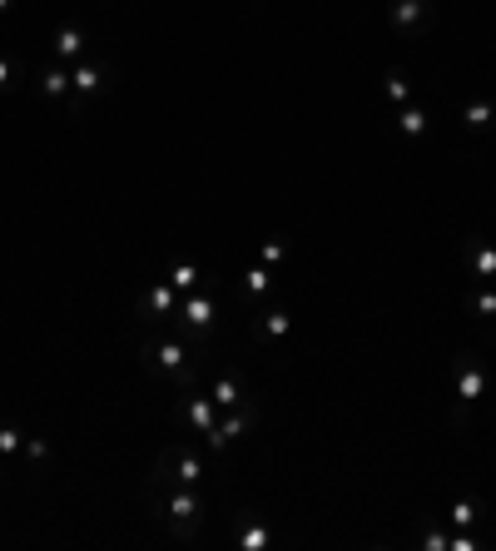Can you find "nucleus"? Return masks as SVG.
Segmentation results:
<instances>
[{"instance_id": "1", "label": "nucleus", "mask_w": 496, "mask_h": 551, "mask_svg": "<svg viewBox=\"0 0 496 551\" xmlns=\"http://www.w3.org/2000/svg\"><path fill=\"white\" fill-rule=\"evenodd\" d=\"M144 507H149V517H154L159 527H169V537H179V542H194L199 527H204V517H209L204 487H184V482L164 477L159 467H149V477H144Z\"/></svg>"}, {"instance_id": "2", "label": "nucleus", "mask_w": 496, "mask_h": 551, "mask_svg": "<svg viewBox=\"0 0 496 551\" xmlns=\"http://www.w3.org/2000/svg\"><path fill=\"white\" fill-rule=\"evenodd\" d=\"M139 363L149 378H164L169 388H194L199 383V368H204V348H194L189 338H174V333H154L144 348H139Z\"/></svg>"}, {"instance_id": "3", "label": "nucleus", "mask_w": 496, "mask_h": 551, "mask_svg": "<svg viewBox=\"0 0 496 551\" xmlns=\"http://www.w3.org/2000/svg\"><path fill=\"white\" fill-rule=\"evenodd\" d=\"M487 358L482 353H472V348H462L457 358H452V403H457V422H467L472 413V403L487 393Z\"/></svg>"}, {"instance_id": "4", "label": "nucleus", "mask_w": 496, "mask_h": 551, "mask_svg": "<svg viewBox=\"0 0 496 551\" xmlns=\"http://www.w3.org/2000/svg\"><path fill=\"white\" fill-rule=\"evenodd\" d=\"M110 90V65L105 60H80V65H70V105H65V115L75 120V115H85L90 110V100H100Z\"/></svg>"}, {"instance_id": "5", "label": "nucleus", "mask_w": 496, "mask_h": 551, "mask_svg": "<svg viewBox=\"0 0 496 551\" xmlns=\"http://www.w3.org/2000/svg\"><path fill=\"white\" fill-rule=\"evenodd\" d=\"M174 318H179V328H184V338H189L194 348H209V333H214V323H219V308H214V298H209V283L194 288V293H184Z\"/></svg>"}, {"instance_id": "6", "label": "nucleus", "mask_w": 496, "mask_h": 551, "mask_svg": "<svg viewBox=\"0 0 496 551\" xmlns=\"http://www.w3.org/2000/svg\"><path fill=\"white\" fill-rule=\"evenodd\" d=\"M154 467H159L164 477L184 482V487H204V477H209V462H204V452H199L194 442H169V447H159Z\"/></svg>"}, {"instance_id": "7", "label": "nucleus", "mask_w": 496, "mask_h": 551, "mask_svg": "<svg viewBox=\"0 0 496 551\" xmlns=\"http://www.w3.org/2000/svg\"><path fill=\"white\" fill-rule=\"evenodd\" d=\"M387 25L402 40H422L437 25V0H387Z\"/></svg>"}, {"instance_id": "8", "label": "nucleus", "mask_w": 496, "mask_h": 551, "mask_svg": "<svg viewBox=\"0 0 496 551\" xmlns=\"http://www.w3.org/2000/svg\"><path fill=\"white\" fill-rule=\"evenodd\" d=\"M179 427L189 432V437H209L214 427H219V403L209 398V388L199 393V388H184V398H179Z\"/></svg>"}, {"instance_id": "9", "label": "nucleus", "mask_w": 496, "mask_h": 551, "mask_svg": "<svg viewBox=\"0 0 496 551\" xmlns=\"http://www.w3.org/2000/svg\"><path fill=\"white\" fill-rule=\"evenodd\" d=\"M253 422H258V408H253V398H244L239 408L219 413V427H214V432L204 437V452H214V457H219V452H229V447H234V442L244 437Z\"/></svg>"}, {"instance_id": "10", "label": "nucleus", "mask_w": 496, "mask_h": 551, "mask_svg": "<svg viewBox=\"0 0 496 551\" xmlns=\"http://www.w3.org/2000/svg\"><path fill=\"white\" fill-rule=\"evenodd\" d=\"M85 55H90V30H85L80 20H65V25L50 30V60H60V65H80Z\"/></svg>"}, {"instance_id": "11", "label": "nucleus", "mask_w": 496, "mask_h": 551, "mask_svg": "<svg viewBox=\"0 0 496 551\" xmlns=\"http://www.w3.org/2000/svg\"><path fill=\"white\" fill-rule=\"evenodd\" d=\"M278 542V527L268 522V517H258V512H234V547L239 551H273Z\"/></svg>"}, {"instance_id": "12", "label": "nucleus", "mask_w": 496, "mask_h": 551, "mask_svg": "<svg viewBox=\"0 0 496 551\" xmlns=\"http://www.w3.org/2000/svg\"><path fill=\"white\" fill-rule=\"evenodd\" d=\"M209 398L219 403V413H229V408H239L248 398V383H244V373L239 368H224V373H214L209 378Z\"/></svg>"}, {"instance_id": "13", "label": "nucleus", "mask_w": 496, "mask_h": 551, "mask_svg": "<svg viewBox=\"0 0 496 551\" xmlns=\"http://www.w3.org/2000/svg\"><path fill=\"white\" fill-rule=\"evenodd\" d=\"M487 522V497H477V492H462L452 507H447V527L452 532H472V527H482Z\"/></svg>"}, {"instance_id": "14", "label": "nucleus", "mask_w": 496, "mask_h": 551, "mask_svg": "<svg viewBox=\"0 0 496 551\" xmlns=\"http://www.w3.org/2000/svg\"><path fill=\"white\" fill-rule=\"evenodd\" d=\"M457 120H462V130L472 139L496 135V100H467V105L457 110Z\"/></svg>"}, {"instance_id": "15", "label": "nucleus", "mask_w": 496, "mask_h": 551, "mask_svg": "<svg viewBox=\"0 0 496 551\" xmlns=\"http://www.w3.org/2000/svg\"><path fill=\"white\" fill-rule=\"evenodd\" d=\"M179 298H184V293H174V283H169V278H164V283H154V288L144 293V323L174 318V313H179Z\"/></svg>"}, {"instance_id": "16", "label": "nucleus", "mask_w": 496, "mask_h": 551, "mask_svg": "<svg viewBox=\"0 0 496 551\" xmlns=\"http://www.w3.org/2000/svg\"><path fill=\"white\" fill-rule=\"evenodd\" d=\"M392 125H397V135L407 139V144H422L427 130H432V115L422 105H402V110H392Z\"/></svg>"}, {"instance_id": "17", "label": "nucleus", "mask_w": 496, "mask_h": 551, "mask_svg": "<svg viewBox=\"0 0 496 551\" xmlns=\"http://www.w3.org/2000/svg\"><path fill=\"white\" fill-rule=\"evenodd\" d=\"M50 105H70V70L60 65V60H50L45 70H40V85H35Z\"/></svg>"}, {"instance_id": "18", "label": "nucleus", "mask_w": 496, "mask_h": 551, "mask_svg": "<svg viewBox=\"0 0 496 551\" xmlns=\"http://www.w3.org/2000/svg\"><path fill=\"white\" fill-rule=\"evenodd\" d=\"M467 269L482 278V283H492L496 278V244L492 239H482V234L467 239Z\"/></svg>"}, {"instance_id": "19", "label": "nucleus", "mask_w": 496, "mask_h": 551, "mask_svg": "<svg viewBox=\"0 0 496 551\" xmlns=\"http://www.w3.org/2000/svg\"><path fill=\"white\" fill-rule=\"evenodd\" d=\"M288 333H293V313H288V308H263V313H258V338H263V348L283 343Z\"/></svg>"}, {"instance_id": "20", "label": "nucleus", "mask_w": 496, "mask_h": 551, "mask_svg": "<svg viewBox=\"0 0 496 551\" xmlns=\"http://www.w3.org/2000/svg\"><path fill=\"white\" fill-rule=\"evenodd\" d=\"M169 283H174V293H194V288H204V264H199V259H174V264H169Z\"/></svg>"}, {"instance_id": "21", "label": "nucleus", "mask_w": 496, "mask_h": 551, "mask_svg": "<svg viewBox=\"0 0 496 551\" xmlns=\"http://www.w3.org/2000/svg\"><path fill=\"white\" fill-rule=\"evenodd\" d=\"M382 90H387V105H392V110L412 105V75H407L402 65H387V75H382Z\"/></svg>"}, {"instance_id": "22", "label": "nucleus", "mask_w": 496, "mask_h": 551, "mask_svg": "<svg viewBox=\"0 0 496 551\" xmlns=\"http://www.w3.org/2000/svg\"><path fill=\"white\" fill-rule=\"evenodd\" d=\"M268 293H273V274H268V264H253V269L244 274V283H239V298H244V303H263Z\"/></svg>"}, {"instance_id": "23", "label": "nucleus", "mask_w": 496, "mask_h": 551, "mask_svg": "<svg viewBox=\"0 0 496 551\" xmlns=\"http://www.w3.org/2000/svg\"><path fill=\"white\" fill-rule=\"evenodd\" d=\"M417 547H427V551H452V527L442 522H432V517H422V527H417Z\"/></svg>"}, {"instance_id": "24", "label": "nucleus", "mask_w": 496, "mask_h": 551, "mask_svg": "<svg viewBox=\"0 0 496 551\" xmlns=\"http://www.w3.org/2000/svg\"><path fill=\"white\" fill-rule=\"evenodd\" d=\"M20 447H25V432L15 422H0V457H15Z\"/></svg>"}, {"instance_id": "25", "label": "nucleus", "mask_w": 496, "mask_h": 551, "mask_svg": "<svg viewBox=\"0 0 496 551\" xmlns=\"http://www.w3.org/2000/svg\"><path fill=\"white\" fill-rule=\"evenodd\" d=\"M472 308H477L482 318H496V278H492V283H482V288L472 293Z\"/></svg>"}, {"instance_id": "26", "label": "nucleus", "mask_w": 496, "mask_h": 551, "mask_svg": "<svg viewBox=\"0 0 496 551\" xmlns=\"http://www.w3.org/2000/svg\"><path fill=\"white\" fill-rule=\"evenodd\" d=\"M258 259H263V264H283V259H288V239H263V244H258Z\"/></svg>"}, {"instance_id": "27", "label": "nucleus", "mask_w": 496, "mask_h": 551, "mask_svg": "<svg viewBox=\"0 0 496 551\" xmlns=\"http://www.w3.org/2000/svg\"><path fill=\"white\" fill-rule=\"evenodd\" d=\"M25 457H30V462H45V457H50V442H45V437H25Z\"/></svg>"}, {"instance_id": "28", "label": "nucleus", "mask_w": 496, "mask_h": 551, "mask_svg": "<svg viewBox=\"0 0 496 551\" xmlns=\"http://www.w3.org/2000/svg\"><path fill=\"white\" fill-rule=\"evenodd\" d=\"M10 85H15V60L0 55V90H10Z\"/></svg>"}, {"instance_id": "29", "label": "nucleus", "mask_w": 496, "mask_h": 551, "mask_svg": "<svg viewBox=\"0 0 496 551\" xmlns=\"http://www.w3.org/2000/svg\"><path fill=\"white\" fill-rule=\"evenodd\" d=\"M10 10H15V0H0V20H5V15H10Z\"/></svg>"}]
</instances>
